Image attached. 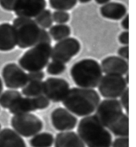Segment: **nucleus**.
Segmentation results:
<instances>
[{"instance_id":"obj_18","label":"nucleus","mask_w":136,"mask_h":147,"mask_svg":"<svg viewBox=\"0 0 136 147\" xmlns=\"http://www.w3.org/2000/svg\"><path fill=\"white\" fill-rule=\"evenodd\" d=\"M0 147H27L23 137L10 128L0 130Z\"/></svg>"},{"instance_id":"obj_3","label":"nucleus","mask_w":136,"mask_h":147,"mask_svg":"<svg viewBox=\"0 0 136 147\" xmlns=\"http://www.w3.org/2000/svg\"><path fill=\"white\" fill-rule=\"evenodd\" d=\"M101 67L96 60L84 59L77 62L70 69V76L80 88L94 89L97 87L102 75Z\"/></svg>"},{"instance_id":"obj_19","label":"nucleus","mask_w":136,"mask_h":147,"mask_svg":"<svg viewBox=\"0 0 136 147\" xmlns=\"http://www.w3.org/2000/svg\"><path fill=\"white\" fill-rule=\"evenodd\" d=\"M13 115L31 113L37 111L33 98L21 97L8 109Z\"/></svg>"},{"instance_id":"obj_39","label":"nucleus","mask_w":136,"mask_h":147,"mask_svg":"<svg viewBox=\"0 0 136 147\" xmlns=\"http://www.w3.org/2000/svg\"><path fill=\"white\" fill-rule=\"evenodd\" d=\"M78 1L81 3H88V2H90L91 0H78Z\"/></svg>"},{"instance_id":"obj_6","label":"nucleus","mask_w":136,"mask_h":147,"mask_svg":"<svg viewBox=\"0 0 136 147\" xmlns=\"http://www.w3.org/2000/svg\"><path fill=\"white\" fill-rule=\"evenodd\" d=\"M125 113L117 99H105L100 102L95 115L106 129L111 130L124 117Z\"/></svg>"},{"instance_id":"obj_24","label":"nucleus","mask_w":136,"mask_h":147,"mask_svg":"<svg viewBox=\"0 0 136 147\" xmlns=\"http://www.w3.org/2000/svg\"><path fill=\"white\" fill-rule=\"evenodd\" d=\"M34 21L41 28H49L52 26L53 23L52 13L50 10L44 9L35 18Z\"/></svg>"},{"instance_id":"obj_14","label":"nucleus","mask_w":136,"mask_h":147,"mask_svg":"<svg viewBox=\"0 0 136 147\" xmlns=\"http://www.w3.org/2000/svg\"><path fill=\"white\" fill-rule=\"evenodd\" d=\"M102 73L106 75H116L123 76L128 73V62L118 56H109L104 58L101 62Z\"/></svg>"},{"instance_id":"obj_32","label":"nucleus","mask_w":136,"mask_h":147,"mask_svg":"<svg viewBox=\"0 0 136 147\" xmlns=\"http://www.w3.org/2000/svg\"><path fill=\"white\" fill-rule=\"evenodd\" d=\"M17 0H0V6L4 10L13 11Z\"/></svg>"},{"instance_id":"obj_38","label":"nucleus","mask_w":136,"mask_h":147,"mask_svg":"<svg viewBox=\"0 0 136 147\" xmlns=\"http://www.w3.org/2000/svg\"><path fill=\"white\" fill-rule=\"evenodd\" d=\"M3 81L2 79L0 78V94L3 92Z\"/></svg>"},{"instance_id":"obj_25","label":"nucleus","mask_w":136,"mask_h":147,"mask_svg":"<svg viewBox=\"0 0 136 147\" xmlns=\"http://www.w3.org/2000/svg\"><path fill=\"white\" fill-rule=\"evenodd\" d=\"M50 6L56 11H68L77 5L78 0H49Z\"/></svg>"},{"instance_id":"obj_26","label":"nucleus","mask_w":136,"mask_h":147,"mask_svg":"<svg viewBox=\"0 0 136 147\" xmlns=\"http://www.w3.org/2000/svg\"><path fill=\"white\" fill-rule=\"evenodd\" d=\"M66 70V65L59 61H52L46 65V72L51 75H59Z\"/></svg>"},{"instance_id":"obj_7","label":"nucleus","mask_w":136,"mask_h":147,"mask_svg":"<svg viewBox=\"0 0 136 147\" xmlns=\"http://www.w3.org/2000/svg\"><path fill=\"white\" fill-rule=\"evenodd\" d=\"M13 129L23 137H33L43 128L42 120L31 113L14 115L11 119Z\"/></svg>"},{"instance_id":"obj_40","label":"nucleus","mask_w":136,"mask_h":147,"mask_svg":"<svg viewBox=\"0 0 136 147\" xmlns=\"http://www.w3.org/2000/svg\"><path fill=\"white\" fill-rule=\"evenodd\" d=\"M1 125L0 124V130H1Z\"/></svg>"},{"instance_id":"obj_22","label":"nucleus","mask_w":136,"mask_h":147,"mask_svg":"<svg viewBox=\"0 0 136 147\" xmlns=\"http://www.w3.org/2000/svg\"><path fill=\"white\" fill-rule=\"evenodd\" d=\"M71 33L70 28L65 24H58L49 28V34L51 38L55 41H61L62 40L68 38Z\"/></svg>"},{"instance_id":"obj_33","label":"nucleus","mask_w":136,"mask_h":147,"mask_svg":"<svg viewBox=\"0 0 136 147\" xmlns=\"http://www.w3.org/2000/svg\"><path fill=\"white\" fill-rule=\"evenodd\" d=\"M39 43H47L51 44V38L49 32L45 29L42 28L41 32V36L39 39Z\"/></svg>"},{"instance_id":"obj_28","label":"nucleus","mask_w":136,"mask_h":147,"mask_svg":"<svg viewBox=\"0 0 136 147\" xmlns=\"http://www.w3.org/2000/svg\"><path fill=\"white\" fill-rule=\"evenodd\" d=\"M33 98L37 110H44V109L47 108L50 105L51 101L43 94L33 97Z\"/></svg>"},{"instance_id":"obj_27","label":"nucleus","mask_w":136,"mask_h":147,"mask_svg":"<svg viewBox=\"0 0 136 147\" xmlns=\"http://www.w3.org/2000/svg\"><path fill=\"white\" fill-rule=\"evenodd\" d=\"M53 21L58 24H65L70 19V15L65 11L57 10L52 14Z\"/></svg>"},{"instance_id":"obj_23","label":"nucleus","mask_w":136,"mask_h":147,"mask_svg":"<svg viewBox=\"0 0 136 147\" xmlns=\"http://www.w3.org/2000/svg\"><path fill=\"white\" fill-rule=\"evenodd\" d=\"M21 94L25 97L33 98L43 94V81H30L22 88Z\"/></svg>"},{"instance_id":"obj_21","label":"nucleus","mask_w":136,"mask_h":147,"mask_svg":"<svg viewBox=\"0 0 136 147\" xmlns=\"http://www.w3.org/2000/svg\"><path fill=\"white\" fill-rule=\"evenodd\" d=\"M22 97L21 93L17 90H7L0 94V106L3 108L9 109L15 102Z\"/></svg>"},{"instance_id":"obj_8","label":"nucleus","mask_w":136,"mask_h":147,"mask_svg":"<svg viewBox=\"0 0 136 147\" xmlns=\"http://www.w3.org/2000/svg\"><path fill=\"white\" fill-rule=\"evenodd\" d=\"M124 77L121 75H105L102 76L98 88L100 94L106 99H117L128 88Z\"/></svg>"},{"instance_id":"obj_36","label":"nucleus","mask_w":136,"mask_h":147,"mask_svg":"<svg viewBox=\"0 0 136 147\" xmlns=\"http://www.w3.org/2000/svg\"><path fill=\"white\" fill-rule=\"evenodd\" d=\"M121 25L122 28L126 30H129V15L127 14L126 16L123 18V20L122 21Z\"/></svg>"},{"instance_id":"obj_13","label":"nucleus","mask_w":136,"mask_h":147,"mask_svg":"<svg viewBox=\"0 0 136 147\" xmlns=\"http://www.w3.org/2000/svg\"><path fill=\"white\" fill-rule=\"evenodd\" d=\"M46 6L45 0H17L13 11L18 17L32 19L45 9Z\"/></svg>"},{"instance_id":"obj_16","label":"nucleus","mask_w":136,"mask_h":147,"mask_svg":"<svg viewBox=\"0 0 136 147\" xmlns=\"http://www.w3.org/2000/svg\"><path fill=\"white\" fill-rule=\"evenodd\" d=\"M55 147H86L78 133L64 131L58 133L54 140Z\"/></svg>"},{"instance_id":"obj_34","label":"nucleus","mask_w":136,"mask_h":147,"mask_svg":"<svg viewBox=\"0 0 136 147\" xmlns=\"http://www.w3.org/2000/svg\"><path fill=\"white\" fill-rule=\"evenodd\" d=\"M118 54L119 57L124 59H129V46H124L123 47L119 48L118 51Z\"/></svg>"},{"instance_id":"obj_4","label":"nucleus","mask_w":136,"mask_h":147,"mask_svg":"<svg viewBox=\"0 0 136 147\" xmlns=\"http://www.w3.org/2000/svg\"><path fill=\"white\" fill-rule=\"evenodd\" d=\"M51 52V44L38 43L22 55L19 59V65L28 72L42 71L49 62Z\"/></svg>"},{"instance_id":"obj_9","label":"nucleus","mask_w":136,"mask_h":147,"mask_svg":"<svg viewBox=\"0 0 136 147\" xmlns=\"http://www.w3.org/2000/svg\"><path fill=\"white\" fill-rule=\"evenodd\" d=\"M81 50V44L74 38H66L59 41L52 48L51 58L53 61L66 63Z\"/></svg>"},{"instance_id":"obj_20","label":"nucleus","mask_w":136,"mask_h":147,"mask_svg":"<svg viewBox=\"0 0 136 147\" xmlns=\"http://www.w3.org/2000/svg\"><path fill=\"white\" fill-rule=\"evenodd\" d=\"M54 137L50 133H39L29 141L31 147H51L54 144Z\"/></svg>"},{"instance_id":"obj_29","label":"nucleus","mask_w":136,"mask_h":147,"mask_svg":"<svg viewBox=\"0 0 136 147\" xmlns=\"http://www.w3.org/2000/svg\"><path fill=\"white\" fill-rule=\"evenodd\" d=\"M120 104L122 107V108H124V110L126 111L127 114L129 113V88H127L126 90L122 93L120 96Z\"/></svg>"},{"instance_id":"obj_12","label":"nucleus","mask_w":136,"mask_h":147,"mask_svg":"<svg viewBox=\"0 0 136 147\" xmlns=\"http://www.w3.org/2000/svg\"><path fill=\"white\" fill-rule=\"evenodd\" d=\"M51 120L55 129L61 132L74 129L78 123L77 117L63 108L55 109L51 114Z\"/></svg>"},{"instance_id":"obj_11","label":"nucleus","mask_w":136,"mask_h":147,"mask_svg":"<svg viewBox=\"0 0 136 147\" xmlns=\"http://www.w3.org/2000/svg\"><path fill=\"white\" fill-rule=\"evenodd\" d=\"M69 89L68 82L61 78L49 77L43 82V94L53 102H62Z\"/></svg>"},{"instance_id":"obj_5","label":"nucleus","mask_w":136,"mask_h":147,"mask_svg":"<svg viewBox=\"0 0 136 147\" xmlns=\"http://www.w3.org/2000/svg\"><path fill=\"white\" fill-rule=\"evenodd\" d=\"M16 34L17 45L20 48H31L39 43L41 29L32 19L17 17L13 21Z\"/></svg>"},{"instance_id":"obj_1","label":"nucleus","mask_w":136,"mask_h":147,"mask_svg":"<svg viewBox=\"0 0 136 147\" xmlns=\"http://www.w3.org/2000/svg\"><path fill=\"white\" fill-rule=\"evenodd\" d=\"M100 97L94 89L74 87L69 89L62 101L63 106L72 114L79 117L90 115L96 110Z\"/></svg>"},{"instance_id":"obj_31","label":"nucleus","mask_w":136,"mask_h":147,"mask_svg":"<svg viewBox=\"0 0 136 147\" xmlns=\"http://www.w3.org/2000/svg\"><path fill=\"white\" fill-rule=\"evenodd\" d=\"M111 147H129V137H119L111 142Z\"/></svg>"},{"instance_id":"obj_35","label":"nucleus","mask_w":136,"mask_h":147,"mask_svg":"<svg viewBox=\"0 0 136 147\" xmlns=\"http://www.w3.org/2000/svg\"><path fill=\"white\" fill-rule=\"evenodd\" d=\"M118 40L122 44L125 46H128L129 44V32L128 30H126L122 32L118 38Z\"/></svg>"},{"instance_id":"obj_17","label":"nucleus","mask_w":136,"mask_h":147,"mask_svg":"<svg viewBox=\"0 0 136 147\" xmlns=\"http://www.w3.org/2000/svg\"><path fill=\"white\" fill-rule=\"evenodd\" d=\"M100 13L106 19L118 21L127 15V9L124 4L118 2H109L100 7Z\"/></svg>"},{"instance_id":"obj_30","label":"nucleus","mask_w":136,"mask_h":147,"mask_svg":"<svg viewBox=\"0 0 136 147\" xmlns=\"http://www.w3.org/2000/svg\"><path fill=\"white\" fill-rule=\"evenodd\" d=\"M28 82L30 81H42L44 78V73L43 71H33L27 73Z\"/></svg>"},{"instance_id":"obj_15","label":"nucleus","mask_w":136,"mask_h":147,"mask_svg":"<svg viewBox=\"0 0 136 147\" xmlns=\"http://www.w3.org/2000/svg\"><path fill=\"white\" fill-rule=\"evenodd\" d=\"M16 46V34L12 24L8 23L0 24V51L8 52Z\"/></svg>"},{"instance_id":"obj_10","label":"nucleus","mask_w":136,"mask_h":147,"mask_svg":"<svg viewBox=\"0 0 136 147\" xmlns=\"http://www.w3.org/2000/svg\"><path fill=\"white\" fill-rule=\"evenodd\" d=\"M1 75L6 87L13 90L22 88L28 82L27 73L19 65L13 63L4 66Z\"/></svg>"},{"instance_id":"obj_2","label":"nucleus","mask_w":136,"mask_h":147,"mask_svg":"<svg viewBox=\"0 0 136 147\" xmlns=\"http://www.w3.org/2000/svg\"><path fill=\"white\" fill-rule=\"evenodd\" d=\"M78 135L88 147H111L112 137L94 115L83 117L78 125Z\"/></svg>"},{"instance_id":"obj_37","label":"nucleus","mask_w":136,"mask_h":147,"mask_svg":"<svg viewBox=\"0 0 136 147\" xmlns=\"http://www.w3.org/2000/svg\"><path fill=\"white\" fill-rule=\"evenodd\" d=\"M110 1V0H95V1L100 5H104V4L109 3Z\"/></svg>"}]
</instances>
